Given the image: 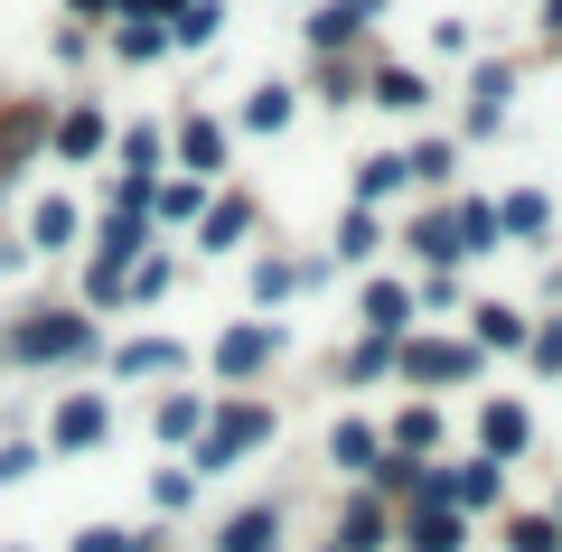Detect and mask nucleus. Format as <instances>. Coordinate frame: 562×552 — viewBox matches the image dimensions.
Segmentation results:
<instances>
[{"instance_id":"f257e3e1","label":"nucleus","mask_w":562,"mask_h":552,"mask_svg":"<svg viewBox=\"0 0 562 552\" xmlns=\"http://www.w3.org/2000/svg\"><path fill=\"white\" fill-rule=\"evenodd\" d=\"M0 347H10V365H85L103 337H94L85 309H38V318H20V328L0 337Z\"/></svg>"},{"instance_id":"f03ea898","label":"nucleus","mask_w":562,"mask_h":552,"mask_svg":"<svg viewBox=\"0 0 562 552\" xmlns=\"http://www.w3.org/2000/svg\"><path fill=\"white\" fill-rule=\"evenodd\" d=\"M262 440H272V403H206V431H198V459H188V469L216 477V469H235L244 450H262Z\"/></svg>"},{"instance_id":"7ed1b4c3","label":"nucleus","mask_w":562,"mask_h":552,"mask_svg":"<svg viewBox=\"0 0 562 552\" xmlns=\"http://www.w3.org/2000/svg\"><path fill=\"white\" fill-rule=\"evenodd\" d=\"M479 337H394V375L403 384H469L479 375Z\"/></svg>"},{"instance_id":"20e7f679","label":"nucleus","mask_w":562,"mask_h":552,"mask_svg":"<svg viewBox=\"0 0 562 552\" xmlns=\"http://www.w3.org/2000/svg\"><path fill=\"white\" fill-rule=\"evenodd\" d=\"M384 10H394V0H319V10L301 20V38L319 47V57H347V47H357L366 29L384 20Z\"/></svg>"},{"instance_id":"39448f33","label":"nucleus","mask_w":562,"mask_h":552,"mask_svg":"<svg viewBox=\"0 0 562 552\" xmlns=\"http://www.w3.org/2000/svg\"><path fill=\"white\" fill-rule=\"evenodd\" d=\"M272 356H281V328H272V318H235V328L216 337V375H225V384H235V375H262Z\"/></svg>"},{"instance_id":"423d86ee","label":"nucleus","mask_w":562,"mask_h":552,"mask_svg":"<svg viewBox=\"0 0 562 552\" xmlns=\"http://www.w3.org/2000/svg\"><path fill=\"white\" fill-rule=\"evenodd\" d=\"M47 150L57 159H103L113 150V122H103L94 103H66V113H47Z\"/></svg>"},{"instance_id":"0eeeda50","label":"nucleus","mask_w":562,"mask_h":552,"mask_svg":"<svg viewBox=\"0 0 562 552\" xmlns=\"http://www.w3.org/2000/svg\"><path fill=\"white\" fill-rule=\"evenodd\" d=\"M394 533H403V552H460L469 543V515L460 506H403Z\"/></svg>"},{"instance_id":"6e6552de","label":"nucleus","mask_w":562,"mask_h":552,"mask_svg":"<svg viewBox=\"0 0 562 552\" xmlns=\"http://www.w3.org/2000/svg\"><path fill=\"white\" fill-rule=\"evenodd\" d=\"M103 431H113V403L103 394H66L57 421H47V450H94Z\"/></svg>"},{"instance_id":"1a4fd4ad","label":"nucleus","mask_w":562,"mask_h":552,"mask_svg":"<svg viewBox=\"0 0 562 552\" xmlns=\"http://www.w3.org/2000/svg\"><path fill=\"white\" fill-rule=\"evenodd\" d=\"M535 450V413L525 403H479V459H525Z\"/></svg>"},{"instance_id":"9d476101","label":"nucleus","mask_w":562,"mask_h":552,"mask_svg":"<svg viewBox=\"0 0 562 552\" xmlns=\"http://www.w3.org/2000/svg\"><path fill=\"white\" fill-rule=\"evenodd\" d=\"M76 235H85V206L76 198H38V206H29V254H76Z\"/></svg>"},{"instance_id":"9b49d317","label":"nucleus","mask_w":562,"mask_h":552,"mask_svg":"<svg viewBox=\"0 0 562 552\" xmlns=\"http://www.w3.org/2000/svg\"><path fill=\"white\" fill-rule=\"evenodd\" d=\"M506 103H516V76H506V66H479V76H469V122H460V132L487 140L506 122Z\"/></svg>"},{"instance_id":"f8f14e48","label":"nucleus","mask_w":562,"mask_h":552,"mask_svg":"<svg viewBox=\"0 0 562 552\" xmlns=\"http://www.w3.org/2000/svg\"><path fill=\"white\" fill-rule=\"evenodd\" d=\"M357 318H366V337H413V291L403 281H366Z\"/></svg>"},{"instance_id":"ddd939ff","label":"nucleus","mask_w":562,"mask_h":552,"mask_svg":"<svg viewBox=\"0 0 562 552\" xmlns=\"http://www.w3.org/2000/svg\"><path fill=\"white\" fill-rule=\"evenodd\" d=\"M328 459H338V477H375V459H384V431L375 421H338V431H328Z\"/></svg>"},{"instance_id":"4468645a","label":"nucleus","mask_w":562,"mask_h":552,"mask_svg":"<svg viewBox=\"0 0 562 552\" xmlns=\"http://www.w3.org/2000/svg\"><path fill=\"white\" fill-rule=\"evenodd\" d=\"M497 496H506V459H460V469H450V506L460 515L497 506Z\"/></svg>"},{"instance_id":"2eb2a0df","label":"nucleus","mask_w":562,"mask_h":552,"mask_svg":"<svg viewBox=\"0 0 562 552\" xmlns=\"http://www.w3.org/2000/svg\"><path fill=\"white\" fill-rule=\"evenodd\" d=\"M198 431H206V394H160L150 440H169V450H198Z\"/></svg>"},{"instance_id":"dca6fc26","label":"nucleus","mask_w":562,"mask_h":552,"mask_svg":"<svg viewBox=\"0 0 562 552\" xmlns=\"http://www.w3.org/2000/svg\"><path fill=\"white\" fill-rule=\"evenodd\" d=\"M179 169L188 178H225V122H179Z\"/></svg>"},{"instance_id":"f3484780","label":"nucleus","mask_w":562,"mask_h":552,"mask_svg":"<svg viewBox=\"0 0 562 552\" xmlns=\"http://www.w3.org/2000/svg\"><path fill=\"white\" fill-rule=\"evenodd\" d=\"M497 225H506L516 244H543V235H553V206H543V188H506V198H497Z\"/></svg>"},{"instance_id":"a211bd4d","label":"nucleus","mask_w":562,"mask_h":552,"mask_svg":"<svg viewBox=\"0 0 562 552\" xmlns=\"http://www.w3.org/2000/svg\"><path fill=\"white\" fill-rule=\"evenodd\" d=\"M450 235H460V262H469V254H497L506 225H497V206H487V198H460V206H450Z\"/></svg>"},{"instance_id":"6ab92c4d","label":"nucleus","mask_w":562,"mask_h":552,"mask_svg":"<svg viewBox=\"0 0 562 552\" xmlns=\"http://www.w3.org/2000/svg\"><path fill=\"white\" fill-rule=\"evenodd\" d=\"M281 543V506H244V515H225V533H216V552H272Z\"/></svg>"},{"instance_id":"aec40b11","label":"nucleus","mask_w":562,"mask_h":552,"mask_svg":"<svg viewBox=\"0 0 562 552\" xmlns=\"http://www.w3.org/2000/svg\"><path fill=\"white\" fill-rule=\"evenodd\" d=\"M206 216V178H160L150 188V225H198Z\"/></svg>"},{"instance_id":"412c9836","label":"nucleus","mask_w":562,"mask_h":552,"mask_svg":"<svg viewBox=\"0 0 562 552\" xmlns=\"http://www.w3.org/2000/svg\"><path fill=\"white\" fill-rule=\"evenodd\" d=\"M366 103H384V113H422L431 85H422L413 66H375V76H366Z\"/></svg>"},{"instance_id":"4be33fe9","label":"nucleus","mask_w":562,"mask_h":552,"mask_svg":"<svg viewBox=\"0 0 562 552\" xmlns=\"http://www.w3.org/2000/svg\"><path fill=\"white\" fill-rule=\"evenodd\" d=\"M198 235H206V254H235V244L254 235V206H244V198H206Z\"/></svg>"},{"instance_id":"5701e85b","label":"nucleus","mask_w":562,"mask_h":552,"mask_svg":"<svg viewBox=\"0 0 562 552\" xmlns=\"http://www.w3.org/2000/svg\"><path fill=\"white\" fill-rule=\"evenodd\" d=\"M113 57H122V66H150V57H169V20H150V10H132V20L113 29Z\"/></svg>"},{"instance_id":"b1692460","label":"nucleus","mask_w":562,"mask_h":552,"mask_svg":"<svg viewBox=\"0 0 562 552\" xmlns=\"http://www.w3.org/2000/svg\"><path fill=\"white\" fill-rule=\"evenodd\" d=\"M384 533H394V515H384L375 496H357V506L338 515V552H384Z\"/></svg>"},{"instance_id":"393cba45","label":"nucleus","mask_w":562,"mask_h":552,"mask_svg":"<svg viewBox=\"0 0 562 552\" xmlns=\"http://www.w3.org/2000/svg\"><path fill=\"white\" fill-rule=\"evenodd\" d=\"M291 113H301V94H291V85H254V94H244V132H291Z\"/></svg>"},{"instance_id":"a878e982","label":"nucleus","mask_w":562,"mask_h":552,"mask_svg":"<svg viewBox=\"0 0 562 552\" xmlns=\"http://www.w3.org/2000/svg\"><path fill=\"white\" fill-rule=\"evenodd\" d=\"M216 29H225V0H179L169 10V47H216Z\"/></svg>"},{"instance_id":"bb28decb","label":"nucleus","mask_w":562,"mask_h":552,"mask_svg":"<svg viewBox=\"0 0 562 552\" xmlns=\"http://www.w3.org/2000/svg\"><path fill=\"white\" fill-rule=\"evenodd\" d=\"M113 375H179V347H169V337H122Z\"/></svg>"},{"instance_id":"cd10ccee","label":"nucleus","mask_w":562,"mask_h":552,"mask_svg":"<svg viewBox=\"0 0 562 552\" xmlns=\"http://www.w3.org/2000/svg\"><path fill=\"white\" fill-rule=\"evenodd\" d=\"M403 178H413V169H403V150H375V159H357V206H384V198L403 188Z\"/></svg>"},{"instance_id":"c85d7f7f","label":"nucleus","mask_w":562,"mask_h":552,"mask_svg":"<svg viewBox=\"0 0 562 552\" xmlns=\"http://www.w3.org/2000/svg\"><path fill=\"white\" fill-rule=\"evenodd\" d=\"M431 440H441V413H431V403H413V413H394V431H384V450L422 459V450H431Z\"/></svg>"},{"instance_id":"c756f323","label":"nucleus","mask_w":562,"mask_h":552,"mask_svg":"<svg viewBox=\"0 0 562 552\" xmlns=\"http://www.w3.org/2000/svg\"><path fill=\"white\" fill-rule=\"evenodd\" d=\"M169 254H132V272H122V309H132V300H169Z\"/></svg>"},{"instance_id":"7c9ffc66","label":"nucleus","mask_w":562,"mask_h":552,"mask_svg":"<svg viewBox=\"0 0 562 552\" xmlns=\"http://www.w3.org/2000/svg\"><path fill=\"white\" fill-rule=\"evenodd\" d=\"M375 244H384L375 206H347V216H338V262H375Z\"/></svg>"},{"instance_id":"2f4dec72","label":"nucleus","mask_w":562,"mask_h":552,"mask_svg":"<svg viewBox=\"0 0 562 552\" xmlns=\"http://www.w3.org/2000/svg\"><path fill=\"white\" fill-rule=\"evenodd\" d=\"M403 169H413L422 188H450V178H460V140H422V150H403Z\"/></svg>"},{"instance_id":"473e14b6","label":"nucleus","mask_w":562,"mask_h":552,"mask_svg":"<svg viewBox=\"0 0 562 552\" xmlns=\"http://www.w3.org/2000/svg\"><path fill=\"white\" fill-rule=\"evenodd\" d=\"M479 347H525V309H506V300H479Z\"/></svg>"},{"instance_id":"72a5a7b5","label":"nucleus","mask_w":562,"mask_h":552,"mask_svg":"<svg viewBox=\"0 0 562 552\" xmlns=\"http://www.w3.org/2000/svg\"><path fill=\"white\" fill-rule=\"evenodd\" d=\"M338 375H347V384H375V375H394V337H357Z\"/></svg>"},{"instance_id":"f704fd0d","label":"nucleus","mask_w":562,"mask_h":552,"mask_svg":"<svg viewBox=\"0 0 562 552\" xmlns=\"http://www.w3.org/2000/svg\"><path fill=\"white\" fill-rule=\"evenodd\" d=\"M113 159H122V169H140V178H160V132H150V122H132V132L113 140Z\"/></svg>"},{"instance_id":"c9c22d12","label":"nucleus","mask_w":562,"mask_h":552,"mask_svg":"<svg viewBox=\"0 0 562 552\" xmlns=\"http://www.w3.org/2000/svg\"><path fill=\"white\" fill-rule=\"evenodd\" d=\"M506 552H562V525L553 515H516L506 525Z\"/></svg>"},{"instance_id":"e433bc0d","label":"nucleus","mask_w":562,"mask_h":552,"mask_svg":"<svg viewBox=\"0 0 562 552\" xmlns=\"http://www.w3.org/2000/svg\"><path fill=\"white\" fill-rule=\"evenodd\" d=\"M413 244H422L431 262H460V235H450V206H431V216L413 225Z\"/></svg>"},{"instance_id":"4c0bfd02","label":"nucleus","mask_w":562,"mask_h":552,"mask_svg":"<svg viewBox=\"0 0 562 552\" xmlns=\"http://www.w3.org/2000/svg\"><path fill=\"white\" fill-rule=\"evenodd\" d=\"M188 496H198V469H150V506L160 515H179Z\"/></svg>"},{"instance_id":"58836bf2","label":"nucleus","mask_w":562,"mask_h":552,"mask_svg":"<svg viewBox=\"0 0 562 552\" xmlns=\"http://www.w3.org/2000/svg\"><path fill=\"white\" fill-rule=\"evenodd\" d=\"M38 440H0V487H20V477H38Z\"/></svg>"},{"instance_id":"ea45409f","label":"nucleus","mask_w":562,"mask_h":552,"mask_svg":"<svg viewBox=\"0 0 562 552\" xmlns=\"http://www.w3.org/2000/svg\"><path fill=\"white\" fill-rule=\"evenodd\" d=\"M525 356H535L543 375H562V318H543V328H525Z\"/></svg>"},{"instance_id":"a19ab883","label":"nucleus","mask_w":562,"mask_h":552,"mask_svg":"<svg viewBox=\"0 0 562 552\" xmlns=\"http://www.w3.org/2000/svg\"><path fill=\"white\" fill-rule=\"evenodd\" d=\"M66 10H76V20H132L140 0H66Z\"/></svg>"},{"instance_id":"79ce46f5","label":"nucleus","mask_w":562,"mask_h":552,"mask_svg":"<svg viewBox=\"0 0 562 552\" xmlns=\"http://www.w3.org/2000/svg\"><path fill=\"white\" fill-rule=\"evenodd\" d=\"M20 262H29V244H20V235H10V244H0V281L20 272Z\"/></svg>"},{"instance_id":"37998d69","label":"nucleus","mask_w":562,"mask_h":552,"mask_svg":"<svg viewBox=\"0 0 562 552\" xmlns=\"http://www.w3.org/2000/svg\"><path fill=\"white\" fill-rule=\"evenodd\" d=\"M543 29H553V38H562V0H543Z\"/></svg>"},{"instance_id":"c03bdc74","label":"nucleus","mask_w":562,"mask_h":552,"mask_svg":"<svg viewBox=\"0 0 562 552\" xmlns=\"http://www.w3.org/2000/svg\"><path fill=\"white\" fill-rule=\"evenodd\" d=\"M140 10H150V20H169V10H179V0H140Z\"/></svg>"},{"instance_id":"a18cd8bd","label":"nucleus","mask_w":562,"mask_h":552,"mask_svg":"<svg viewBox=\"0 0 562 552\" xmlns=\"http://www.w3.org/2000/svg\"><path fill=\"white\" fill-rule=\"evenodd\" d=\"M328 552H338V543H328Z\"/></svg>"}]
</instances>
